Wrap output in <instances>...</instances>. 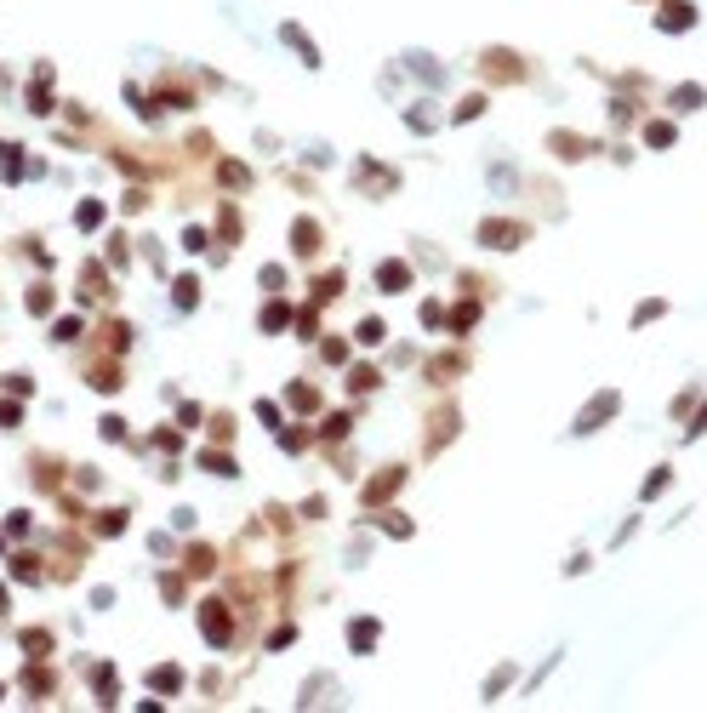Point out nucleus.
I'll return each instance as SVG.
<instances>
[{
  "label": "nucleus",
  "mask_w": 707,
  "mask_h": 713,
  "mask_svg": "<svg viewBox=\"0 0 707 713\" xmlns=\"http://www.w3.org/2000/svg\"><path fill=\"white\" fill-rule=\"evenodd\" d=\"M610 411H616V394H599V405H588V411H582V423H577V428H599V416H610Z\"/></svg>",
  "instance_id": "nucleus-1"
},
{
  "label": "nucleus",
  "mask_w": 707,
  "mask_h": 713,
  "mask_svg": "<svg viewBox=\"0 0 707 713\" xmlns=\"http://www.w3.org/2000/svg\"><path fill=\"white\" fill-rule=\"evenodd\" d=\"M679 23L690 29V23H696V6H668V18H661V29H679Z\"/></svg>",
  "instance_id": "nucleus-2"
}]
</instances>
